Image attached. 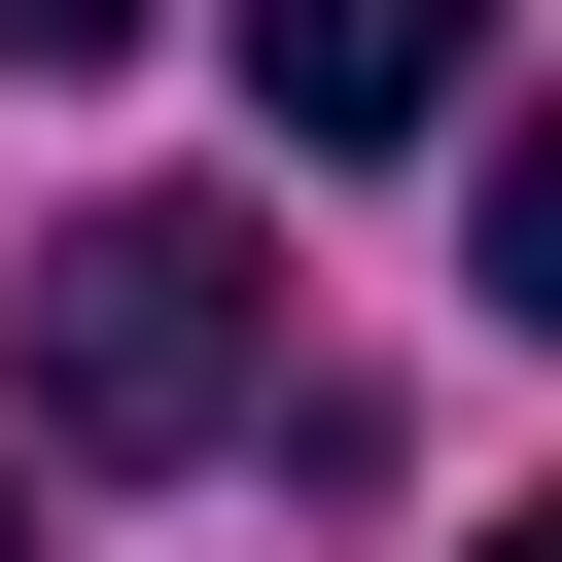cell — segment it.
<instances>
[{"label":"cell","mask_w":562,"mask_h":562,"mask_svg":"<svg viewBox=\"0 0 562 562\" xmlns=\"http://www.w3.org/2000/svg\"><path fill=\"white\" fill-rule=\"evenodd\" d=\"M246 422H281V211H211V176L70 211V246H35V457L176 492V457H246Z\"/></svg>","instance_id":"cell-1"},{"label":"cell","mask_w":562,"mask_h":562,"mask_svg":"<svg viewBox=\"0 0 562 562\" xmlns=\"http://www.w3.org/2000/svg\"><path fill=\"white\" fill-rule=\"evenodd\" d=\"M211 35H246V140H281V176L457 140V105H492V0H211Z\"/></svg>","instance_id":"cell-2"},{"label":"cell","mask_w":562,"mask_h":562,"mask_svg":"<svg viewBox=\"0 0 562 562\" xmlns=\"http://www.w3.org/2000/svg\"><path fill=\"white\" fill-rule=\"evenodd\" d=\"M457 281H492V316L562 351V105H492V211H457Z\"/></svg>","instance_id":"cell-3"},{"label":"cell","mask_w":562,"mask_h":562,"mask_svg":"<svg viewBox=\"0 0 562 562\" xmlns=\"http://www.w3.org/2000/svg\"><path fill=\"white\" fill-rule=\"evenodd\" d=\"M105 35H176V0H0V70H105Z\"/></svg>","instance_id":"cell-4"},{"label":"cell","mask_w":562,"mask_h":562,"mask_svg":"<svg viewBox=\"0 0 562 562\" xmlns=\"http://www.w3.org/2000/svg\"><path fill=\"white\" fill-rule=\"evenodd\" d=\"M492 562H562V492H527V527H492Z\"/></svg>","instance_id":"cell-5"}]
</instances>
